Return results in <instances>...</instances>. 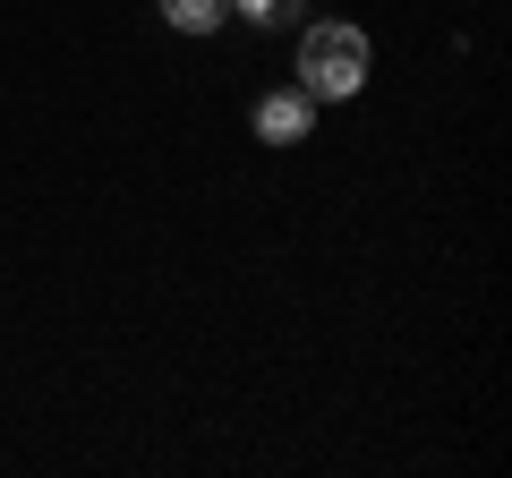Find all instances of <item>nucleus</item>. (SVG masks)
<instances>
[{"mask_svg": "<svg viewBox=\"0 0 512 478\" xmlns=\"http://www.w3.org/2000/svg\"><path fill=\"white\" fill-rule=\"evenodd\" d=\"M367 86V35L359 26H308L299 35V94L308 103H342Z\"/></svg>", "mask_w": 512, "mask_h": 478, "instance_id": "f257e3e1", "label": "nucleus"}, {"mask_svg": "<svg viewBox=\"0 0 512 478\" xmlns=\"http://www.w3.org/2000/svg\"><path fill=\"white\" fill-rule=\"evenodd\" d=\"M308 120H316V103L308 94H256V137H265V146H299V137H308Z\"/></svg>", "mask_w": 512, "mask_h": 478, "instance_id": "f03ea898", "label": "nucleus"}, {"mask_svg": "<svg viewBox=\"0 0 512 478\" xmlns=\"http://www.w3.org/2000/svg\"><path fill=\"white\" fill-rule=\"evenodd\" d=\"M163 18L180 26V35H214V26L231 18V0H163Z\"/></svg>", "mask_w": 512, "mask_h": 478, "instance_id": "7ed1b4c3", "label": "nucleus"}, {"mask_svg": "<svg viewBox=\"0 0 512 478\" xmlns=\"http://www.w3.org/2000/svg\"><path fill=\"white\" fill-rule=\"evenodd\" d=\"M231 9H239L248 26H291V18H299V0H231Z\"/></svg>", "mask_w": 512, "mask_h": 478, "instance_id": "20e7f679", "label": "nucleus"}]
</instances>
